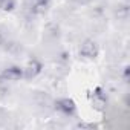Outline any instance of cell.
Instances as JSON below:
<instances>
[{
	"label": "cell",
	"instance_id": "cell-3",
	"mask_svg": "<svg viewBox=\"0 0 130 130\" xmlns=\"http://www.w3.org/2000/svg\"><path fill=\"white\" fill-rule=\"evenodd\" d=\"M96 52H98V47H96V44H95L92 40L84 41V44H83L81 49H80V54L84 55V57H87V58H93V57L96 55Z\"/></svg>",
	"mask_w": 130,
	"mask_h": 130
},
{
	"label": "cell",
	"instance_id": "cell-1",
	"mask_svg": "<svg viewBox=\"0 0 130 130\" xmlns=\"http://www.w3.org/2000/svg\"><path fill=\"white\" fill-rule=\"evenodd\" d=\"M23 77H25V71L22 68H17V66L8 68V69H5L2 72V78H5L8 81H17V80H20Z\"/></svg>",
	"mask_w": 130,
	"mask_h": 130
},
{
	"label": "cell",
	"instance_id": "cell-4",
	"mask_svg": "<svg viewBox=\"0 0 130 130\" xmlns=\"http://www.w3.org/2000/svg\"><path fill=\"white\" fill-rule=\"evenodd\" d=\"M25 71V77L26 78H34L37 74H40V71H41V64L37 61V60H31L29 61V64L23 69Z\"/></svg>",
	"mask_w": 130,
	"mask_h": 130
},
{
	"label": "cell",
	"instance_id": "cell-2",
	"mask_svg": "<svg viewBox=\"0 0 130 130\" xmlns=\"http://www.w3.org/2000/svg\"><path fill=\"white\" fill-rule=\"evenodd\" d=\"M57 109L64 113V115H72L74 110H75V104L72 100H68V98H64V100H60L57 101Z\"/></svg>",
	"mask_w": 130,
	"mask_h": 130
},
{
	"label": "cell",
	"instance_id": "cell-5",
	"mask_svg": "<svg viewBox=\"0 0 130 130\" xmlns=\"http://www.w3.org/2000/svg\"><path fill=\"white\" fill-rule=\"evenodd\" d=\"M14 6H15L14 0H0V9L3 11H11L14 9Z\"/></svg>",
	"mask_w": 130,
	"mask_h": 130
}]
</instances>
